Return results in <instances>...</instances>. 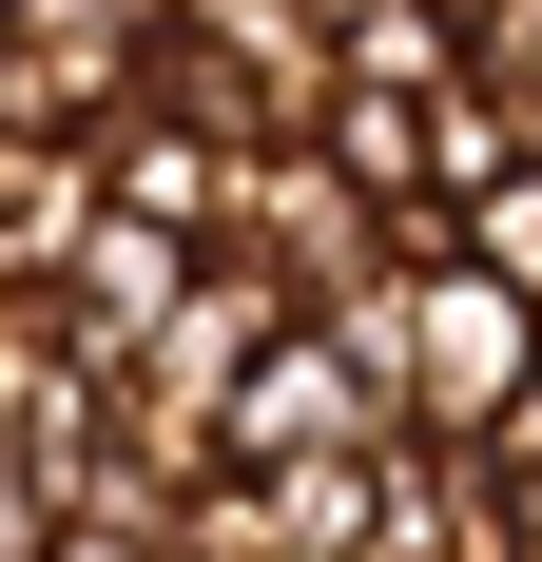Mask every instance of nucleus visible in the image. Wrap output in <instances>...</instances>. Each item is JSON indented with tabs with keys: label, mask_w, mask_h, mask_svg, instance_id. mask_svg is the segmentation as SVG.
<instances>
[{
	"label": "nucleus",
	"mask_w": 542,
	"mask_h": 562,
	"mask_svg": "<svg viewBox=\"0 0 542 562\" xmlns=\"http://www.w3.org/2000/svg\"><path fill=\"white\" fill-rule=\"evenodd\" d=\"M465 78H504L523 136H542V0H465Z\"/></svg>",
	"instance_id": "obj_9"
},
{
	"label": "nucleus",
	"mask_w": 542,
	"mask_h": 562,
	"mask_svg": "<svg viewBox=\"0 0 542 562\" xmlns=\"http://www.w3.org/2000/svg\"><path fill=\"white\" fill-rule=\"evenodd\" d=\"M174 291H194V233H156V214H116V194H98V233L58 252V291H39V311H58V330H78V349L116 369V349H136V330L174 311Z\"/></svg>",
	"instance_id": "obj_5"
},
{
	"label": "nucleus",
	"mask_w": 542,
	"mask_h": 562,
	"mask_svg": "<svg viewBox=\"0 0 542 562\" xmlns=\"http://www.w3.org/2000/svg\"><path fill=\"white\" fill-rule=\"evenodd\" d=\"M156 40H174V0H0V58H20V116L39 136L136 116L156 98Z\"/></svg>",
	"instance_id": "obj_3"
},
{
	"label": "nucleus",
	"mask_w": 542,
	"mask_h": 562,
	"mask_svg": "<svg viewBox=\"0 0 542 562\" xmlns=\"http://www.w3.org/2000/svg\"><path fill=\"white\" fill-rule=\"evenodd\" d=\"M0 136H20V58H0Z\"/></svg>",
	"instance_id": "obj_11"
},
{
	"label": "nucleus",
	"mask_w": 542,
	"mask_h": 562,
	"mask_svg": "<svg viewBox=\"0 0 542 562\" xmlns=\"http://www.w3.org/2000/svg\"><path fill=\"white\" fill-rule=\"evenodd\" d=\"M214 252L271 291V311H349V291L387 272V194L329 136H271V156H233V194H214Z\"/></svg>",
	"instance_id": "obj_1"
},
{
	"label": "nucleus",
	"mask_w": 542,
	"mask_h": 562,
	"mask_svg": "<svg viewBox=\"0 0 542 562\" xmlns=\"http://www.w3.org/2000/svg\"><path fill=\"white\" fill-rule=\"evenodd\" d=\"M98 233V136H0V291H58V252Z\"/></svg>",
	"instance_id": "obj_7"
},
{
	"label": "nucleus",
	"mask_w": 542,
	"mask_h": 562,
	"mask_svg": "<svg viewBox=\"0 0 542 562\" xmlns=\"http://www.w3.org/2000/svg\"><path fill=\"white\" fill-rule=\"evenodd\" d=\"M445 252H465V272H504V291H523V311H542V156H504L485 194L445 214Z\"/></svg>",
	"instance_id": "obj_8"
},
{
	"label": "nucleus",
	"mask_w": 542,
	"mask_h": 562,
	"mask_svg": "<svg viewBox=\"0 0 542 562\" xmlns=\"http://www.w3.org/2000/svg\"><path fill=\"white\" fill-rule=\"evenodd\" d=\"M156 98L194 116V136H233V156L310 136V116H329V0H174Z\"/></svg>",
	"instance_id": "obj_2"
},
{
	"label": "nucleus",
	"mask_w": 542,
	"mask_h": 562,
	"mask_svg": "<svg viewBox=\"0 0 542 562\" xmlns=\"http://www.w3.org/2000/svg\"><path fill=\"white\" fill-rule=\"evenodd\" d=\"M98 194H116V214H156V233H194V252H214V194H233V136H194L174 98H136V116H98Z\"/></svg>",
	"instance_id": "obj_6"
},
{
	"label": "nucleus",
	"mask_w": 542,
	"mask_h": 562,
	"mask_svg": "<svg viewBox=\"0 0 542 562\" xmlns=\"http://www.w3.org/2000/svg\"><path fill=\"white\" fill-rule=\"evenodd\" d=\"M58 524H78V505H58V485H39V447H0V562H39Z\"/></svg>",
	"instance_id": "obj_10"
},
{
	"label": "nucleus",
	"mask_w": 542,
	"mask_h": 562,
	"mask_svg": "<svg viewBox=\"0 0 542 562\" xmlns=\"http://www.w3.org/2000/svg\"><path fill=\"white\" fill-rule=\"evenodd\" d=\"M310 447H387V389L329 311H271L252 369H233V465H310Z\"/></svg>",
	"instance_id": "obj_4"
}]
</instances>
